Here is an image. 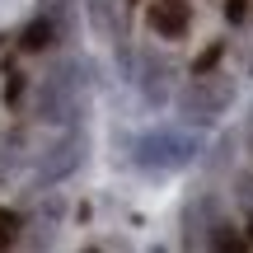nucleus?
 Masks as SVG:
<instances>
[{"instance_id": "1", "label": "nucleus", "mask_w": 253, "mask_h": 253, "mask_svg": "<svg viewBox=\"0 0 253 253\" xmlns=\"http://www.w3.org/2000/svg\"><path fill=\"white\" fill-rule=\"evenodd\" d=\"M94 94V61L89 56H71L61 61L42 84H38V122L47 126H71L84 118Z\"/></svg>"}, {"instance_id": "2", "label": "nucleus", "mask_w": 253, "mask_h": 253, "mask_svg": "<svg viewBox=\"0 0 253 253\" xmlns=\"http://www.w3.org/2000/svg\"><path fill=\"white\" fill-rule=\"evenodd\" d=\"M197 155H202V141L188 126H150V131H141L136 145H131V160L141 164L145 173H178V169H188Z\"/></svg>"}, {"instance_id": "3", "label": "nucleus", "mask_w": 253, "mask_h": 253, "mask_svg": "<svg viewBox=\"0 0 253 253\" xmlns=\"http://www.w3.org/2000/svg\"><path fill=\"white\" fill-rule=\"evenodd\" d=\"M235 103V84L230 80H220V75H192L188 84H183V94H178V113H183V122L188 126H207V122H216L220 113Z\"/></svg>"}, {"instance_id": "4", "label": "nucleus", "mask_w": 253, "mask_h": 253, "mask_svg": "<svg viewBox=\"0 0 253 253\" xmlns=\"http://www.w3.org/2000/svg\"><path fill=\"white\" fill-rule=\"evenodd\" d=\"M80 160H84V136H80V131H66L61 141H56L52 150L38 160L33 183H38V188H42V183H61L66 173H75V169H80Z\"/></svg>"}, {"instance_id": "5", "label": "nucleus", "mask_w": 253, "mask_h": 253, "mask_svg": "<svg viewBox=\"0 0 253 253\" xmlns=\"http://www.w3.org/2000/svg\"><path fill=\"white\" fill-rule=\"evenodd\" d=\"M136 80H141V94H145V103H150V108L169 103V61H164V56H145Z\"/></svg>"}, {"instance_id": "6", "label": "nucleus", "mask_w": 253, "mask_h": 253, "mask_svg": "<svg viewBox=\"0 0 253 253\" xmlns=\"http://www.w3.org/2000/svg\"><path fill=\"white\" fill-rule=\"evenodd\" d=\"M188 24H192V14H188L183 0H160V5H150V28L160 38H183Z\"/></svg>"}, {"instance_id": "7", "label": "nucleus", "mask_w": 253, "mask_h": 253, "mask_svg": "<svg viewBox=\"0 0 253 253\" xmlns=\"http://www.w3.org/2000/svg\"><path fill=\"white\" fill-rule=\"evenodd\" d=\"M56 38H61V28H56L52 14H38L33 24L24 28V38H19V47L24 52H47V47H56Z\"/></svg>"}, {"instance_id": "8", "label": "nucleus", "mask_w": 253, "mask_h": 253, "mask_svg": "<svg viewBox=\"0 0 253 253\" xmlns=\"http://www.w3.org/2000/svg\"><path fill=\"white\" fill-rule=\"evenodd\" d=\"M211 230H216V207L202 197L188 207V244H211Z\"/></svg>"}, {"instance_id": "9", "label": "nucleus", "mask_w": 253, "mask_h": 253, "mask_svg": "<svg viewBox=\"0 0 253 253\" xmlns=\"http://www.w3.org/2000/svg\"><path fill=\"white\" fill-rule=\"evenodd\" d=\"M19 160H24V136L19 131L0 136V178H9V173L19 169Z\"/></svg>"}, {"instance_id": "10", "label": "nucleus", "mask_w": 253, "mask_h": 253, "mask_svg": "<svg viewBox=\"0 0 253 253\" xmlns=\"http://www.w3.org/2000/svg\"><path fill=\"white\" fill-rule=\"evenodd\" d=\"M71 5H75V0H42V14H52V19H56L61 38L71 33V19H75V9H71Z\"/></svg>"}, {"instance_id": "11", "label": "nucleus", "mask_w": 253, "mask_h": 253, "mask_svg": "<svg viewBox=\"0 0 253 253\" xmlns=\"http://www.w3.org/2000/svg\"><path fill=\"white\" fill-rule=\"evenodd\" d=\"M0 94H5V103L14 108V103L24 99V71H14V66H5V84H0Z\"/></svg>"}, {"instance_id": "12", "label": "nucleus", "mask_w": 253, "mask_h": 253, "mask_svg": "<svg viewBox=\"0 0 253 253\" xmlns=\"http://www.w3.org/2000/svg\"><path fill=\"white\" fill-rule=\"evenodd\" d=\"M225 56V42H211V47H202L197 52V61H192V75H207V71H216V61Z\"/></svg>"}, {"instance_id": "13", "label": "nucleus", "mask_w": 253, "mask_h": 253, "mask_svg": "<svg viewBox=\"0 0 253 253\" xmlns=\"http://www.w3.org/2000/svg\"><path fill=\"white\" fill-rule=\"evenodd\" d=\"M211 249H249V239L235 235L230 225H220V220H216V230H211Z\"/></svg>"}, {"instance_id": "14", "label": "nucleus", "mask_w": 253, "mask_h": 253, "mask_svg": "<svg viewBox=\"0 0 253 253\" xmlns=\"http://www.w3.org/2000/svg\"><path fill=\"white\" fill-rule=\"evenodd\" d=\"M19 230H24V220L0 207V244H19Z\"/></svg>"}, {"instance_id": "15", "label": "nucleus", "mask_w": 253, "mask_h": 253, "mask_svg": "<svg viewBox=\"0 0 253 253\" xmlns=\"http://www.w3.org/2000/svg\"><path fill=\"white\" fill-rule=\"evenodd\" d=\"M225 19L230 24H244L249 19V0H225Z\"/></svg>"}, {"instance_id": "16", "label": "nucleus", "mask_w": 253, "mask_h": 253, "mask_svg": "<svg viewBox=\"0 0 253 253\" xmlns=\"http://www.w3.org/2000/svg\"><path fill=\"white\" fill-rule=\"evenodd\" d=\"M249 244H253V220H249Z\"/></svg>"}, {"instance_id": "17", "label": "nucleus", "mask_w": 253, "mask_h": 253, "mask_svg": "<svg viewBox=\"0 0 253 253\" xmlns=\"http://www.w3.org/2000/svg\"><path fill=\"white\" fill-rule=\"evenodd\" d=\"M126 5H141V0H126Z\"/></svg>"}]
</instances>
